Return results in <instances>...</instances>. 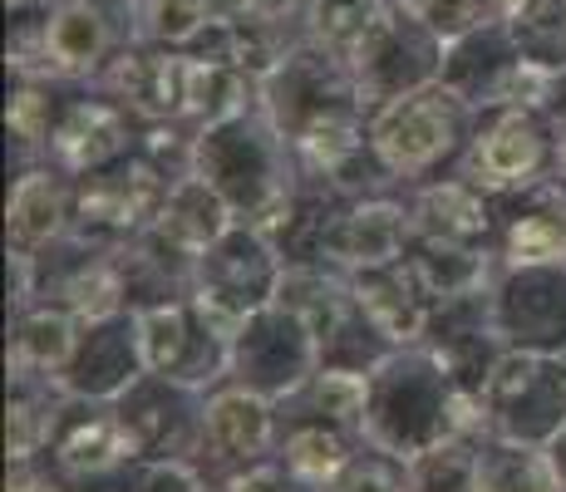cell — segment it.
Masks as SVG:
<instances>
[{
	"mask_svg": "<svg viewBox=\"0 0 566 492\" xmlns=\"http://www.w3.org/2000/svg\"><path fill=\"white\" fill-rule=\"evenodd\" d=\"M453 433H483V404L459 389L439 349L395 345L369 369L365 443L395 458H413Z\"/></svg>",
	"mask_w": 566,
	"mask_h": 492,
	"instance_id": "cell-1",
	"label": "cell"
},
{
	"mask_svg": "<svg viewBox=\"0 0 566 492\" xmlns=\"http://www.w3.org/2000/svg\"><path fill=\"white\" fill-rule=\"evenodd\" d=\"M192 172H202L232 202L237 222H252V227H266L301 182L296 148H291V138L281 134L276 118L261 104L237 118L198 128Z\"/></svg>",
	"mask_w": 566,
	"mask_h": 492,
	"instance_id": "cell-2",
	"label": "cell"
},
{
	"mask_svg": "<svg viewBox=\"0 0 566 492\" xmlns=\"http://www.w3.org/2000/svg\"><path fill=\"white\" fill-rule=\"evenodd\" d=\"M473 134L478 108L453 94L443 80L369 108V144H375L379 163L395 172L399 188L453 172L468 144H473Z\"/></svg>",
	"mask_w": 566,
	"mask_h": 492,
	"instance_id": "cell-3",
	"label": "cell"
},
{
	"mask_svg": "<svg viewBox=\"0 0 566 492\" xmlns=\"http://www.w3.org/2000/svg\"><path fill=\"white\" fill-rule=\"evenodd\" d=\"M286 276V257L276 251L261 227L237 222L217 247H207L192 271V301L202 305L207 325L222 335L227 345L242 335V325L256 311H266Z\"/></svg>",
	"mask_w": 566,
	"mask_h": 492,
	"instance_id": "cell-4",
	"label": "cell"
},
{
	"mask_svg": "<svg viewBox=\"0 0 566 492\" xmlns=\"http://www.w3.org/2000/svg\"><path fill=\"white\" fill-rule=\"evenodd\" d=\"M483 433L513 443L547 448L566 429V355L542 349H507L488 375L483 394Z\"/></svg>",
	"mask_w": 566,
	"mask_h": 492,
	"instance_id": "cell-5",
	"label": "cell"
},
{
	"mask_svg": "<svg viewBox=\"0 0 566 492\" xmlns=\"http://www.w3.org/2000/svg\"><path fill=\"white\" fill-rule=\"evenodd\" d=\"M261 108L276 118V128L291 144L301 134H311V128L331 124V118L369 114L360 80H355V64L306 35L291 45V54L276 64V74L261 84Z\"/></svg>",
	"mask_w": 566,
	"mask_h": 492,
	"instance_id": "cell-6",
	"label": "cell"
},
{
	"mask_svg": "<svg viewBox=\"0 0 566 492\" xmlns=\"http://www.w3.org/2000/svg\"><path fill=\"white\" fill-rule=\"evenodd\" d=\"M557 153H562V134L542 104L493 108V114H478V134L459 158V172L493 197H503L552 178Z\"/></svg>",
	"mask_w": 566,
	"mask_h": 492,
	"instance_id": "cell-7",
	"label": "cell"
},
{
	"mask_svg": "<svg viewBox=\"0 0 566 492\" xmlns=\"http://www.w3.org/2000/svg\"><path fill=\"white\" fill-rule=\"evenodd\" d=\"M172 178L148 158L144 148H134L128 158H118L114 168L84 172L74 178V222L70 232L99 247H124L138 232L158 222L163 197H168Z\"/></svg>",
	"mask_w": 566,
	"mask_h": 492,
	"instance_id": "cell-8",
	"label": "cell"
},
{
	"mask_svg": "<svg viewBox=\"0 0 566 492\" xmlns=\"http://www.w3.org/2000/svg\"><path fill=\"white\" fill-rule=\"evenodd\" d=\"M443 84L459 98L478 108V114H493V108H517V104H542L547 98L552 74L537 70L527 54L517 50L507 20H488V25L468 30L463 40H453L443 50Z\"/></svg>",
	"mask_w": 566,
	"mask_h": 492,
	"instance_id": "cell-9",
	"label": "cell"
},
{
	"mask_svg": "<svg viewBox=\"0 0 566 492\" xmlns=\"http://www.w3.org/2000/svg\"><path fill=\"white\" fill-rule=\"evenodd\" d=\"M315 369H321V345L306 331V321L291 315L281 301H271L242 325V335L232 341V359H227V379L276 404H286Z\"/></svg>",
	"mask_w": 566,
	"mask_h": 492,
	"instance_id": "cell-10",
	"label": "cell"
},
{
	"mask_svg": "<svg viewBox=\"0 0 566 492\" xmlns=\"http://www.w3.org/2000/svg\"><path fill=\"white\" fill-rule=\"evenodd\" d=\"M443 50L449 45H443L413 10H405V6L385 10V20H379L365 35V45L350 54L365 104L375 108V104H389V98H399L409 90H423V84H439Z\"/></svg>",
	"mask_w": 566,
	"mask_h": 492,
	"instance_id": "cell-11",
	"label": "cell"
},
{
	"mask_svg": "<svg viewBox=\"0 0 566 492\" xmlns=\"http://www.w3.org/2000/svg\"><path fill=\"white\" fill-rule=\"evenodd\" d=\"M207 394L202 385L148 369L124 399L114 404L138 458H202L207 439Z\"/></svg>",
	"mask_w": 566,
	"mask_h": 492,
	"instance_id": "cell-12",
	"label": "cell"
},
{
	"mask_svg": "<svg viewBox=\"0 0 566 492\" xmlns=\"http://www.w3.org/2000/svg\"><path fill=\"white\" fill-rule=\"evenodd\" d=\"M134 321H138V345H144V365L154 375L188 379V385H202V389H217L227 379L232 345L207 325L192 291L144 305V311H134Z\"/></svg>",
	"mask_w": 566,
	"mask_h": 492,
	"instance_id": "cell-13",
	"label": "cell"
},
{
	"mask_svg": "<svg viewBox=\"0 0 566 492\" xmlns=\"http://www.w3.org/2000/svg\"><path fill=\"white\" fill-rule=\"evenodd\" d=\"M493 325L507 349L566 355V266H503L493 281Z\"/></svg>",
	"mask_w": 566,
	"mask_h": 492,
	"instance_id": "cell-14",
	"label": "cell"
},
{
	"mask_svg": "<svg viewBox=\"0 0 566 492\" xmlns=\"http://www.w3.org/2000/svg\"><path fill=\"white\" fill-rule=\"evenodd\" d=\"M94 84L108 98H118L144 128L188 118V50L134 40L108 60V70Z\"/></svg>",
	"mask_w": 566,
	"mask_h": 492,
	"instance_id": "cell-15",
	"label": "cell"
},
{
	"mask_svg": "<svg viewBox=\"0 0 566 492\" xmlns=\"http://www.w3.org/2000/svg\"><path fill=\"white\" fill-rule=\"evenodd\" d=\"M138 138H144V124L94 84V94L64 98V114L50 138V163L64 168L70 178H84V172L114 168L118 158H128L138 148Z\"/></svg>",
	"mask_w": 566,
	"mask_h": 492,
	"instance_id": "cell-16",
	"label": "cell"
},
{
	"mask_svg": "<svg viewBox=\"0 0 566 492\" xmlns=\"http://www.w3.org/2000/svg\"><path fill=\"white\" fill-rule=\"evenodd\" d=\"M413 242V212L409 192H369V197H345L335 212L331 232H325L321 261L340 271H365L399 261Z\"/></svg>",
	"mask_w": 566,
	"mask_h": 492,
	"instance_id": "cell-17",
	"label": "cell"
},
{
	"mask_svg": "<svg viewBox=\"0 0 566 492\" xmlns=\"http://www.w3.org/2000/svg\"><path fill=\"white\" fill-rule=\"evenodd\" d=\"M144 375L148 365H144V345H138V321L134 311H118L108 321H84L74 359L60 375V389L74 394V399L118 404Z\"/></svg>",
	"mask_w": 566,
	"mask_h": 492,
	"instance_id": "cell-18",
	"label": "cell"
},
{
	"mask_svg": "<svg viewBox=\"0 0 566 492\" xmlns=\"http://www.w3.org/2000/svg\"><path fill=\"white\" fill-rule=\"evenodd\" d=\"M281 439V404L266 394L222 379L207 394V439H202V468H222V478L242 463L276 453Z\"/></svg>",
	"mask_w": 566,
	"mask_h": 492,
	"instance_id": "cell-19",
	"label": "cell"
},
{
	"mask_svg": "<svg viewBox=\"0 0 566 492\" xmlns=\"http://www.w3.org/2000/svg\"><path fill=\"white\" fill-rule=\"evenodd\" d=\"M108 6H118V0H54L50 40H45V74H54L64 84H84V80L94 84L118 50L134 45V40L118 35Z\"/></svg>",
	"mask_w": 566,
	"mask_h": 492,
	"instance_id": "cell-20",
	"label": "cell"
},
{
	"mask_svg": "<svg viewBox=\"0 0 566 492\" xmlns=\"http://www.w3.org/2000/svg\"><path fill=\"white\" fill-rule=\"evenodd\" d=\"M405 192H409L413 232L443 237V242H463V247L497 242V197L488 188H478L473 178H463L459 168L439 172V178H429V182H413Z\"/></svg>",
	"mask_w": 566,
	"mask_h": 492,
	"instance_id": "cell-21",
	"label": "cell"
},
{
	"mask_svg": "<svg viewBox=\"0 0 566 492\" xmlns=\"http://www.w3.org/2000/svg\"><path fill=\"white\" fill-rule=\"evenodd\" d=\"M74 222V178L64 168H54L50 158L15 168L6 197V242L10 251H45L60 237H70Z\"/></svg>",
	"mask_w": 566,
	"mask_h": 492,
	"instance_id": "cell-22",
	"label": "cell"
},
{
	"mask_svg": "<svg viewBox=\"0 0 566 492\" xmlns=\"http://www.w3.org/2000/svg\"><path fill=\"white\" fill-rule=\"evenodd\" d=\"M497 261L503 266H542L566 251V197L552 178L522 192L497 197Z\"/></svg>",
	"mask_w": 566,
	"mask_h": 492,
	"instance_id": "cell-23",
	"label": "cell"
},
{
	"mask_svg": "<svg viewBox=\"0 0 566 492\" xmlns=\"http://www.w3.org/2000/svg\"><path fill=\"white\" fill-rule=\"evenodd\" d=\"M45 458L64 478H84V473H104V468H118V463H134L138 453H134V439H128L114 404L74 399L70 394L60 409V423H54Z\"/></svg>",
	"mask_w": 566,
	"mask_h": 492,
	"instance_id": "cell-24",
	"label": "cell"
},
{
	"mask_svg": "<svg viewBox=\"0 0 566 492\" xmlns=\"http://www.w3.org/2000/svg\"><path fill=\"white\" fill-rule=\"evenodd\" d=\"M350 291H355L360 315L389 345H419L423 341L429 315H433V295L423 291L419 276H413L409 251L399 261H385V266L350 271Z\"/></svg>",
	"mask_w": 566,
	"mask_h": 492,
	"instance_id": "cell-25",
	"label": "cell"
},
{
	"mask_svg": "<svg viewBox=\"0 0 566 492\" xmlns=\"http://www.w3.org/2000/svg\"><path fill=\"white\" fill-rule=\"evenodd\" d=\"M365 448V433L345 429L335 419L321 414H291L281 409V439H276V458L291 468L306 492H331L335 478L355 463V453Z\"/></svg>",
	"mask_w": 566,
	"mask_h": 492,
	"instance_id": "cell-26",
	"label": "cell"
},
{
	"mask_svg": "<svg viewBox=\"0 0 566 492\" xmlns=\"http://www.w3.org/2000/svg\"><path fill=\"white\" fill-rule=\"evenodd\" d=\"M84 321L74 311L54 301H30L20 311H10V375H45L60 379L64 365L74 359V345H80Z\"/></svg>",
	"mask_w": 566,
	"mask_h": 492,
	"instance_id": "cell-27",
	"label": "cell"
},
{
	"mask_svg": "<svg viewBox=\"0 0 566 492\" xmlns=\"http://www.w3.org/2000/svg\"><path fill=\"white\" fill-rule=\"evenodd\" d=\"M409 266H413V276L423 281V291L433 295V305H443V301H463V295L493 291L503 261H497L493 247H463V242H443V237L413 232Z\"/></svg>",
	"mask_w": 566,
	"mask_h": 492,
	"instance_id": "cell-28",
	"label": "cell"
},
{
	"mask_svg": "<svg viewBox=\"0 0 566 492\" xmlns=\"http://www.w3.org/2000/svg\"><path fill=\"white\" fill-rule=\"evenodd\" d=\"M276 301L286 305L291 315L306 321V331L315 335V345H331L335 335L350 325L355 315V291H350V271L331 266V261H301V266H286L281 276Z\"/></svg>",
	"mask_w": 566,
	"mask_h": 492,
	"instance_id": "cell-29",
	"label": "cell"
},
{
	"mask_svg": "<svg viewBox=\"0 0 566 492\" xmlns=\"http://www.w3.org/2000/svg\"><path fill=\"white\" fill-rule=\"evenodd\" d=\"M232 227H237L232 202H227L202 172H182V178L168 188V197H163V212H158L154 232L168 237V242L178 251H188V257H202V251L222 242Z\"/></svg>",
	"mask_w": 566,
	"mask_h": 492,
	"instance_id": "cell-30",
	"label": "cell"
},
{
	"mask_svg": "<svg viewBox=\"0 0 566 492\" xmlns=\"http://www.w3.org/2000/svg\"><path fill=\"white\" fill-rule=\"evenodd\" d=\"M70 394L60 389V379L45 375H10V399H6V458L25 463V458H45L54 423Z\"/></svg>",
	"mask_w": 566,
	"mask_h": 492,
	"instance_id": "cell-31",
	"label": "cell"
},
{
	"mask_svg": "<svg viewBox=\"0 0 566 492\" xmlns=\"http://www.w3.org/2000/svg\"><path fill=\"white\" fill-rule=\"evenodd\" d=\"M64 80L54 74H15L10 80V104H6V134H10V148H15V163H40L50 158V138H54V124L64 114Z\"/></svg>",
	"mask_w": 566,
	"mask_h": 492,
	"instance_id": "cell-32",
	"label": "cell"
},
{
	"mask_svg": "<svg viewBox=\"0 0 566 492\" xmlns=\"http://www.w3.org/2000/svg\"><path fill=\"white\" fill-rule=\"evenodd\" d=\"M478 492H566V478L542 443H513V439H488L478 458Z\"/></svg>",
	"mask_w": 566,
	"mask_h": 492,
	"instance_id": "cell-33",
	"label": "cell"
},
{
	"mask_svg": "<svg viewBox=\"0 0 566 492\" xmlns=\"http://www.w3.org/2000/svg\"><path fill=\"white\" fill-rule=\"evenodd\" d=\"M261 104V84L242 74L227 60H207V54H188V124H222L247 108Z\"/></svg>",
	"mask_w": 566,
	"mask_h": 492,
	"instance_id": "cell-34",
	"label": "cell"
},
{
	"mask_svg": "<svg viewBox=\"0 0 566 492\" xmlns=\"http://www.w3.org/2000/svg\"><path fill=\"white\" fill-rule=\"evenodd\" d=\"M281 409L291 414H321L335 419L345 429L365 433V414H369V375L365 369H345V365H321L315 375L291 394Z\"/></svg>",
	"mask_w": 566,
	"mask_h": 492,
	"instance_id": "cell-35",
	"label": "cell"
},
{
	"mask_svg": "<svg viewBox=\"0 0 566 492\" xmlns=\"http://www.w3.org/2000/svg\"><path fill=\"white\" fill-rule=\"evenodd\" d=\"M385 10H395V6H389V0H301L296 25L306 40L350 60V54L365 45L369 30L385 20Z\"/></svg>",
	"mask_w": 566,
	"mask_h": 492,
	"instance_id": "cell-36",
	"label": "cell"
},
{
	"mask_svg": "<svg viewBox=\"0 0 566 492\" xmlns=\"http://www.w3.org/2000/svg\"><path fill=\"white\" fill-rule=\"evenodd\" d=\"M478 458L483 433H453V439L405 458L409 492H478Z\"/></svg>",
	"mask_w": 566,
	"mask_h": 492,
	"instance_id": "cell-37",
	"label": "cell"
},
{
	"mask_svg": "<svg viewBox=\"0 0 566 492\" xmlns=\"http://www.w3.org/2000/svg\"><path fill=\"white\" fill-rule=\"evenodd\" d=\"M227 6L232 0H138V40L188 50L212 25L217 10H227Z\"/></svg>",
	"mask_w": 566,
	"mask_h": 492,
	"instance_id": "cell-38",
	"label": "cell"
},
{
	"mask_svg": "<svg viewBox=\"0 0 566 492\" xmlns=\"http://www.w3.org/2000/svg\"><path fill=\"white\" fill-rule=\"evenodd\" d=\"M507 30L537 70H566V0H527L517 15H507Z\"/></svg>",
	"mask_w": 566,
	"mask_h": 492,
	"instance_id": "cell-39",
	"label": "cell"
},
{
	"mask_svg": "<svg viewBox=\"0 0 566 492\" xmlns=\"http://www.w3.org/2000/svg\"><path fill=\"white\" fill-rule=\"evenodd\" d=\"M405 10H413V15H419L423 25L443 40V45H453V40H463L468 30L497 20L493 0H409Z\"/></svg>",
	"mask_w": 566,
	"mask_h": 492,
	"instance_id": "cell-40",
	"label": "cell"
},
{
	"mask_svg": "<svg viewBox=\"0 0 566 492\" xmlns=\"http://www.w3.org/2000/svg\"><path fill=\"white\" fill-rule=\"evenodd\" d=\"M138 492H207L198 458H138Z\"/></svg>",
	"mask_w": 566,
	"mask_h": 492,
	"instance_id": "cell-41",
	"label": "cell"
},
{
	"mask_svg": "<svg viewBox=\"0 0 566 492\" xmlns=\"http://www.w3.org/2000/svg\"><path fill=\"white\" fill-rule=\"evenodd\" d=\"M222 492H306V488L291 478V468L281 463L276 453H266V458H256V463L232 468V473L222 478Z\"/></svg>",
	"mask_w": 566,
	"mask_h": 492,
	"instance_id": "cell-42",
	"label": "cell"
},
{
	"mask_svg": "<svg viewBox=\"0 0 566 492\" xmlns=\"http://www.w3.org/2000/svg\"><path fill=\"white\" fill-rule=\"evenodd\" d=\"M6 492H70V478L50 458H25V463H10Z\"/></svg>",
	"mask_w": 566,
	"mask_h": 492,
	"instance_id": "cell-43",
	"label": "cell"
},
{
	"mask_svg": "<svg viewBox=\"0 0 566 492\" xmlns=\"http://www.w3.org/2000/svg\"><path fill=\"white\" fill-rule=\"evenodd\" d=\"M542 108H547V118L557 124V134L566 138V70H562V74H552V84H547V98H542Z\"/></svg>",
	"mask_w": 566,
	"mask_h": 492,
	"instance_id": "cell-44",
	"label": "cell"
},
{
	"mask_svg": "<svg viewBox=\"0 0 566 492\" xmlns=\"http://www.w3.org/2000/svg\"><path fill=\"white\" fill-rule=\"evenodd\" d=\"M232 6L266 10V15H296V10H301V0H232Z\"/></svg>",
	"mask_w": 566,
	"mask_h": 492,
	"instance_id": "cell-45",
	"label": "cell"
},
{
	"mask_svg": "<svg viewBox=\"0 0 566 492\" xmlns=\"http://www.w3.org/2000/svg\"><path fill=\"white\" fill-rule=\"evenodd\" d=\"M552 182H557L562 197H566V138H562V153H557V168H552Z\"/></svg>",
	"mask_w": 566,
	"mask_h": 492,
	"instance_id": "cell-46",
	"label": "cell"
},
{
	"mask_svg": "<svg viewBox=\"0 0 566 492\" xmlns=\"http://www.w3.org/2000/svg\"><path fill=\"white\" fill-rule=\"evenodd\" d=\"M547 448H552V458H557V468H562V478H566V429H562V433H557V439H552Z\"/></svg>",
	"mask_w": 566,
	"mask_h": 492,
	"instance_id": "cell-47",
	"label": "cell"
},
{
	"mask_svg": "<svg viewBox=\"0 0 566 492\" xmlns=\"http://www.w3.org/2000/svg\"><path fill=\"white\" fill-rule=\"evenodd\" d=\"M522 6H527V0H493V10H497V15H503V20H507V15H517Z\"/></svg>",
	"mask_w": 566,
	"mask_h": 492,
	"instance_id": "cell-48",
	"label": "cell"
},
{
	"mask_svg": "<svg viewBox=\"0 0 566 492\" xmlns=\"http://www.w3.org/2000/svg\"><path fill=\"white\" fill-rule=\"evenodd\" d=\"M562 266H566V251H562Z\"/></svg>",
	"mask_w": 566,
	"mask_h": 492,
	"instance_id": "cell-49",
	"label": "cell"
}]
</instances>
